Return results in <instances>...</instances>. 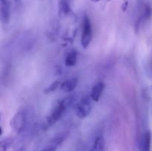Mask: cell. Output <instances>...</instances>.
<instances>
[{
	"label": "cell",
	"instance_id": "1",
	"mask_svg": "<svg viewBox=\"0 0 152 151\" xmlns=\"http://www.w3.org/2000/svg\"><path fill=\"white\" fill-rule=\"evenodd\" d=\"M71 97H67L57 102V104L55 105L54 107L50 111V114L46 118L44 124L45 129L51 127L62 117V115L65 113V110L67 109L68 106L71 103Z\"/></svg>",
	"mask_w": 152,
	"mask_h": 151
},
{
	"label": "cell",
	"instance_id": "2",
	"mask_svg": "<svg viewBox=\"0 0 152 151\" xmlns=\"http://www.w3.org/2000/svg\"><path fill=\"white\" fill-rule=\"evenodd\" d=\"M27 112L25 110H19L10 119V126L13 131L16 133H20L23 131L27 124Z\"/></svg>",
	"mask_w": 152,
	"mask_h": 151
},
{
	"label": "cell",
	"instance_id": "3",
	"mask_svg": "<svg viewBox=\"0 0 152 151\" xmlns=\"http://www.w3.org/2000/svg\"><path fill=\"white\" fill-rule=\"evenodd\" d=\"M91 99L88 96H85L75 105L74 111L79 118H85L90 114L92 107Z\"/></svg>",
	"mask_w": 152,
	"mask_h": 151
},
{
	"label": "cell",
	"instance_id": "4",
	"mask_svg": "<svg viewBox=\"0 0 152 151\" xmlns=\"http://www.w3.org/2000/svg\"><path fill=\"white\" fill-rule=\"evenodd\" d=\"M93 33L91 21L88 16H85L83 23V31L81 36V45L83 48H87L91 41Z\"/></svg>",
	"mask_w": 152,
	"mask_h": 151
},
{
	"label": "cell",
	"instance_id": "5",
	"mask_svg": "<svg viewBox=\"0 0 152 151\" xmlns=\"http://www.w3.org/2000/svg\"><path fill=\"white\" fill-rule=\"evenodd\" d=\"M67 136H68V133H65V132L55 135L53 138H51L48 141V142L43 147L42 151H56L61 144L66 139Z\"/></svg>",
	"mask_w": 152,
	"mask_h": 151
},
{
	"label": "cell",
	"instance_id": "6",
	"mask_svg": "<svg viewBox=\"0 0 152 151\" xmlns=\"http://www.w3.org/2000/svg\"><path fill=\"white\" fill-rule=\"evenodd\" d=\"M1 4V21L3 25H6L9 23L11 16V5L10 0H0Z\"/></svg>",
	"mask_w": 152,
	"mask_h": 151
},
{
	"label": "cell",
	"instance_id": "7",
	"mask_svg": "<svg viewBox=\"0 0 152 151\" xmlns=\"http://www.w3.org/2000/svg\"><path fill=\"white\" fill-rule=\"evenodd\" d=\"M105 88V84L102 81H98L96 84H94L91 91V99L94 102H98L100 99L102 93Z\"/></svg>",
	"mask_w": 152,
	"mask_h": 151
},
{
	"label": "cell",
	"instance_id": "8",
	"mask_svg": "<svg viewBox=\"0 0 152 151\" xmlns=\"http://www.w3.org/2000/svg\"><path fill=\"white\" fill-rule=\"evenodd\" d=\"M151 135L149 131L143 133L140 142V151H151Z\"/></svg>",
	"mask_w": 152,
	"mask_h": 151
},
{
	"label": "cell",
	"instance_id": "9",
	"mask_svg": "<svg viewBox=\"0 0 152 151\" xmlns=\"http://www.w3.org/2000/svg\"><path fill=\"white\" fill-rule=\"evenodd\" d=\"M77 84H78V79L77 78H71L62 82L60 87L62 91L65 93H70L76 88Z\"/></svg>",
	"mask_w": 152,
	"mask_h": 151
},
{
	"label": "cell",
	"instance_id": "10",
	"mask_svg": "<svg viewBox=\"0 0 152 151\" xmlns=\"http://www.w3.org/2000/svg\"><path fill=\"white\" fill-rule=\"evenodd\" d=\"M105 148V139L102 136H96L91 147V151H103Z\"/></svg>",
	"mask_w": 152,
	"mask_h": 151
},
{
	"label": "cell",
	"instance_id": "11",
	"mask_svg": "<svg viewBox=\"0 0 152 151\" xmlns=\"http://www.w3.org/2000/svg\"><path fill=\"white\" fill-rule=\"evenodd\" d=\"M152 10L149 4H143L140 10V20H148L151 16Z\"/></svg>",
	"mask_w": 152,
	"mask_h": 151
},
{
	"label": "cell",
	"instance_id": "12",
	"mask_svg": "<svg viewBox=\"0 0 152 151\" xmlns=\"http://www.w3.org/2000/svg\"><path fill=\"white\" fill-rule=\"evenodd\" d=\"M59 10L61 14L66 16L71 12V5L69 0H60L59 4Z\"/></svg>",
	"mask_w": 152,
	"mask_h": 151
},
{
	"label": "cell",
	"instance_id": "13",
	"mask_svg": "<svg viewBox=\"0 0 152 151\" xmlns=\"http://www.w3.org/2000/svg\"><path fill=\"white\" fill-rule=\"evenodd\" d=\"M77 53L75 51H71L66 56L65 59V64L68 67H73L77 64Z\"/></svg>",
	"mask_w": 152,
	"mask_h": 151
},
{
	"label": "cell",
	"instance_id": "14",
	"mask_svg": "<svg viewBox=\"0 0 152 151\" xmlns=\"http://www.w3.org/2000/svg\"><path fill=\"white\" fill-rule=\"evenodd\" d=\"M13 143V139L12 138L7 137L0 142V151H7Z\"/></svg>",
	"mask_w": 152,
	"mask_h": 151
},
{
	"label": "cell",
	"instance_id": "15",
	"mask_svg": "<svg viewBox=\"0 0 152 151\" xmlns=\"http://www.w3.org/2000/svg\"><path fill=\"white\" fill-rule=\"evenodd\" d=\"M59 85H60V81H54V82L52 83L50 86H48V87L45 89V92L46 93H51V92L54 91L57 87H59Z\"/></svg>",
	"mask_w": 152,
	"mask_h": 151
},
{
	"label": "cell",
	"instance_id": "16",
	"mask_svg": "<svg viewBox=\"0 0 152 151\" xmlns=\"http://www.w3.org/2000/svg\"><path fill=\"white\" fill-rule=\"evenodd\" d=\"M14 3L16 4V5H19L21 4V0H13Z\"/></svg>",
	"mask_w": 152,
	"mask_h": 151
},
{
	"label": "cell",
	"instance_id": "17",
	"mask_svg": "<svg viewBox=\"0 0 152 151\" xmlns=\"http://www.w3.org/2000/svg\"><path fill=\"white\" fill-rule=\"evenodd\" d=\"M91 1H93V2H97V1H99V0H91Z\"/></svg>",
	"mask_w": 152,
	"mask_h": 151
},
{
	"label": "cell",
	"instance_id": "18",
	"mask_svg": "<svg viewBox=\"0 0 152 151\" xmlns=\"http://www.w3.org/2000/svg\"><path fill=\"white\" fill-rule=\"evenodd\" d=\"M17 151H23V149H22V148H20V149L18 150Z\"/></svg>",
	"mask_w": 152,
	"mask_h": 151
},
{
	"label": "cell",
	"instance_id": "19",
	"mask_svg": "<svg viewBox=\"0 0 152 151\" xmlns=\"http://www.w3.org/2000/svg\"><path fill=\"white\" fill-rule=\"evenodd\" d=\"M108 1H109V0H108Z\"/></svg>",
	"mask_w": 152,
	"mask_h": 151
}]
</instances>
